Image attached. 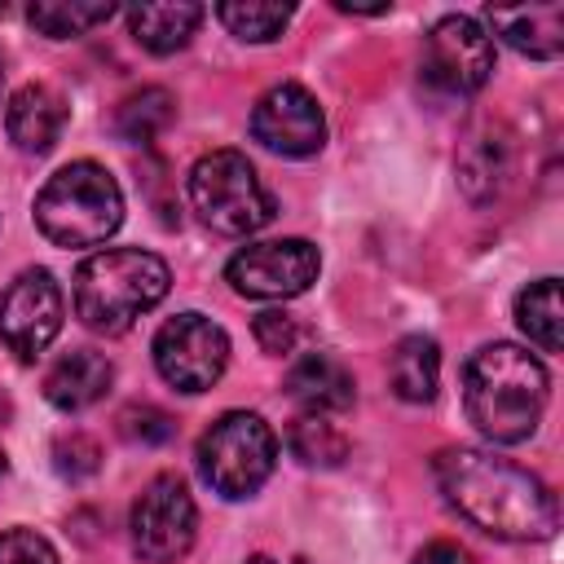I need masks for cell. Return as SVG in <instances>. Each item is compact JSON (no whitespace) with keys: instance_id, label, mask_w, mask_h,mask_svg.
<instances>
[{"instance_id":"obj_13","label":"cell","mask_w":564,"mask_h":564,"mask_svg":"<svg viewBox=\"0 0 564 564\" xmlns=\"http://www.w3.org/2000/svg\"><path fill=\"white\" fill-rule=\"evenodd\" d=\"M66 97L48 84H22L13 97H9V110H4V132L13 141V150L22 154H48L66 128Z\"/></svg>"},{"instance_id":"obj_21","label":"cell","mask_w":564,"mask_h":564,"mask_svg":"<svg viewBox=\"0 0 564 564\" xmlns=\"http://www.w3.org/2000/svg\"><path fill=\"white\" fill-rule=\"evenodd\" d=\"M172 119H176V97L167 88H141V93L119 101L115 132L123 141H154Z\"/></svg>"},{"instance_id":"obj_5","label":"cell","mask_w":564,"mask_h":564,"mask_svg":"<svg viewBox=\"0 0 564 564\" xmlns=\"http://www.w3.org/2000/svg\"><path fill=\"white\" fill-rule=\"evenodd\" d=\"M185 189H189V207L198 212V220L216 234H229V238H247L278 216L273 194L264 189V181L256 176V167L238 150L203 154L189 167Z\"/></svg>"},{"instance_id":"obj_23","label":"cell","mask_w":564,"mask_h":564,"mask_svg":"<svg viewBox=\"0 0 564 564\" xmlns=\"http://www.w3.org/2000/svg\"><path fill=\"white\" fill-rule=\"evenodd\" d=\"M291 4H269V0H229V4H216V18L225 22L229 35L247 40V44H269L286 31L291 22Z\"/></svg>"},{"instance_id":"obj_30","label":"cell","mask_w":564,"mask_h":564,"mask_svg":"<svg viewBox=\"0 0 564 564\" xmlns=\"http://www.w3.org/2000/svg\"><path fill=\"white\" fill-rule=\"evenodd\" d=\"M0 476H4V449H0Z\"/></svg>"},{"instance_id":"obj_29","label":"cell","mask_w":564,"mask_h":564,"mask_svg":"<svg viewBox=\"0 0 564 564\" xmlns=\"http://www.w3.org/2000/svg\"><path fill=\"white\" fill-rule=\"evenodd\" d=\"M410 564H471V551L458 546V542H449V538H436V542H427Z\"/></svg>"},{"instance_id":"obj_19","label":"cell","mask_w":564,"mask_h":564,"mask_svg":"<svg viewBox=\"0 0 564 564\" xmlns=\"http://www.w3.org/2000/svg\"><path fill=\"white\" fill-rule=\"evenodd\" d=\"M388 383L401 401L410 405H423L436 397V383H441V352H436V339L427 335H405L397 339V348L388 352Z\"/></svg>"},{"instance_id":"obj_6","label":"cell","mask_w":564,"mask_h":564,"mask_svg":"<svg viewBox=\"0 0 564 564\" xmlns=\"http://www.w3.org/2000/svg\"><path fill=\"white\" fill-rule=\"evenodd\" d=\"M194 458H198V476L207 480V489L238 502V498H251L273 476L278 436L260 414L229 410L198 436Z\"/></svg>"},{"instance_id":"obj_12","label":"cell","mask_w":564,"mask_h":564,"mask_svg":"<svg viewBox=\"0 0 564 564\" xmlns=\"http://www.w3.org/2000/svg\"><path fill=\"white\" fill-rule=\"evenodd\" d=\"M251 137L282 154V159H308L322 150L326 141V119H322V106L308 88L300 84H278L269 88L256 110H251Z\"/></svg>"},{"instance_id":"obj_28","label":"cell","mask_w":564,"mask_h":564,"mask_svg":"<svg viewBox=\"0 0 564 564\" xmlns=\"http://www.w3.org/2000/svg\"><path fill=\"white\" fill-rule=\"evenodd\" d=\"M97 445L88 441V436H70V441H57V471L62 476H70V480H79V476H88V471H97Z\"/></svg>"},{"instance_id":"obj_17","label":"cell","mask_w":564,"mask_h":564,"mask_svg":"<svg viewBox=\"0 0 564 564\" xmlns=\"http://www.w3.org/2000/svg\"><path fill=\"white\" fill-rule=\"evenodd\" d=\"M203 22V4H189V0H163V4H137L128 9V31L132 40L154 53V57H167L176 48L189 44V35L198 31Z\"/></svg>"},{"instance_id":"obj_16","label":"cell","mask_w":564,"mask_h":564,"mask_svg":"<svg viewBox=\"0 0 564 564\" xmlns=\"http://www.w3.org/2000/svg\"><path fill=\"white\" fill-rule=\"evenodd\" d=\"M286 392L304 405V414H339L352 405V375L330 352H304L286 370Z\"/></svg>"},{"instance_id":"obj_14","label":"cell","mask_w":564,"mask_h":564,"mask_svg":"<svg viewBox=\"0 0 564 564\" xmlns=\"http://www.w3.org/2000/svg\"><path fill=\"white\" fill-rule=\"evenodd\" d=\"M110 379H115V366H110L97 348H70V352H62V357L48 366V375H44V397H48V405H57L62 414H79V410H88V405H97V401L106 397Z\"/></svg>"},{"instance_id":"obj_27","label":"cell","mask_w":564,"mask_h":564,"mask_svg":"<svg viewBox=\"0 0 564 564\" xmlns=\"http://www.w3.org/2000/svg\"><path fill=\"white\" fill-rule=\"evenodd\" d=\"M251 330H256V344H260L264 352H273V357H286V352H295V344H300V322H295L291 313H282V308L260 313V317L251 322Z\"/></svg>"},{"instance_id":"obj_11","label":"cell","mask_w":564,"mask_h":564,"mask_svg":"<svg viewBox=\"0 0 564 564\" xmlns=\"http://www.w3.org/2000/svg\"><path fill=\"white\" fill-rule=\"evenodd\" d=\"M62 286L48 269H26L9 282V291L0 295V344L22 357L35 361L62 330Z\"/></svg>"},{"instance_id":"obj_20","label":"cell","mask_w":564,"mask_h":564,"mask_svg":"<svg viewBox=\"0 0 564 564\" xmlns=\"http://www.w3.org/2000/svg\"><path fill=\"white\" fill-rule=\"evenodd\" d=\"M516 322L542 352H560L564 344V308H560V278H538L516 295Z\"/></svg>"},{"instance_id":"obj_15","label":"cell","mask_w":564,"mask_h":564,"mask_svg":"<svg viewBox=\"0 0 564 564\" xmlns=\"http://www.w3.org/2000/svg\"><path fill=\"white\" fill-rule=\"evenodd\" d=\"M485 22L502 44L533 62H555L564 53V9L560 4H529V9H489Z\"/></svg>"},{"instance_id":"obj_10","label":"cell","mask_w":564,"mask_h":564,"mask_svg":"<svg viewBox=\"0 0 564 564\" xmlns=\"http://www.w3.org/2000/svg\"><path fill=\"white\" fill-rule=\"evenodd\" d=\"M154 366L176 392H207L229 366V335L203 313H176L154 335Z\"/></svg>"},{"instance_id":"obj_8","label":"cell","mask_w":564,"mask_h":564,"mask_svg":"<svg viewBox=\"0 0 564 564\" xmlns=\"http://www.w3.org/2000/svg\"><path fill=\"white\" fill-rule=\"evenodd\" d=\"M423 79L445 97H471L494 75V40L467 13H445L423 40Z\"/></svg>"},{"instance_id":"obj_25","label":"cell","mask_w":564,"mask_h":564,"mask_svg":"<svg viewBox=\"0 0 564 564\" xmlns=\"http://www.w3.org/2000/svg\"><path fill=\"white\" fill-rule=\"evenodd\" d=\"M119 436L132 441V445H163V441L176 436V423L159 405H128L119 414Z\"/></svg>"},{"instance_id":"obj_2","label":"cell","mask_w":564,"mask_h":564,"mask_svg":"<svg viewBox=\"0 0 564 564\" xmlns=\"http://www.w3.org/2000/svg\"><path fill=\"white\" fill-rule=\"evenodd\" d=\"M546 370L516 344H485L463 370V410L494 445H520L538 432L546 410Z\"/></svg>"},{"instance_id":"obj_24","label":"cell","mask_w":564,"mask_h":564,"mask_svg":"<svg viewBox=\"0 0 564 564\" xmlns=\"http://www.w3.org/2000/svg\"><path fill=\"white\" fill-rule=\"evenodd\" d=\"M286 445L304 467H339L348 454V436L326 414H300L286 432Z\"/></svg>"},{"instance_id":"obj_26","label":"cell","mask_w":564,"mask_h":564,"mask_svg":"<svg viewBox=\"0 0 564 564\" xmlns=\"http://www.w3.org/2000/svg\"><path fill=\"white\" fill-rule=\"evenodd\" d=\"M0 564H57V551L35 529H4L0 533Z\"/></svg>"},{"instance_id":"obj_1","label":"cell","mask_w":564,"mask_h":564,"mask_svg":"<svg viewBox=\"0 0 564 564\" xmlns=\"http://www.w3.org/2000/svg\"><path fill=\"white\" fill-rule=\"evenodd\" d=\"M436 485L445 502L476 529L502 538V542H542L560 524L555 494L524 467L494 458L485 449H441L436 463Z\"/></svg>"},{"instance_id":"obj_9","label":"cell","mask_w":564,"mask_h":564,"mask_svg":"<svg viewBox=\"0 0 564 564\" xmlns=\"http://www.w3.org/2000/svg\"><path fill=\"white\" fill-rule=\"evenodd\" d=\"M322 273V256L304 238H269L247 242L229 256L225 282L247 300H291L304 295Z\"/></svg>"},{"instance_id":"obj_4","label":"cell","mask_w":564,"mask_h":564,"mask_svg":"<svg viewBox=\"0 0 564 564\" xmlns=\"http://www.w3.org/2000/svg\"><path fill=\"white\" fill-rule=\"evenodd\" d=\"M35 225L53 247L79 251L106 242L123 225L119 181L93 159H75L57 167L35 194Z\"/></svg>"},{"instance_id":"obj_3","label":"cell","mask_w":564,"mask_h":564,"mask_svg":"<svg viewBox=\"0 0 564 564\" xmlns=\"http://www.w3.org/2000/svg\"><path fill=\"white\" fill-rule=\"evenodd\" d=\"M172 286L163 256L141 247H106L75 269V317L97 335H123Z\"/></svg>"},{"instance_id":"obj_22","label":"cell","mask_w":564,"mask_h":564,"mask_svg":"<svg viewBox=\"0 0 564 564\" xmlns=\"http://www.w3.org/2000/svg\"><path fill=\"white\" fill-rule=\"evenodd\" d=\"M115 13V4H106V0H97V4H84V0H40V4H31L26 9V22L40 31V35H48V40H75V35H84V31H93L97 22H106Z\"/></svg>"},{"instance_id":"obj_7","label":"cell","mask_w":564,"mask_h":564,"mask_svg":"<svg viewBox=\"0 0 564 564\" xmlns=\"http://www.w3.org/2000/svg\"><path fill=\"white\" fill-rule=\"evenodd\" d=\"M128 529H132V551L145 564H176L194 546V529H198V507L185 480L176 471L154 476L137 494Z\"/></svg>"},{"instance_id":"obj_18","label":"cell","mask_w":564,"mask_h":564,"mask_svg":"<svg viewBox=\"0 0 564 564\" xmlns=\"http://www.w3.org/2000/svg\"><path fill=\"white\" fill-rule=\"evenodd\" d=\"M507 172H511V145L507 137H498L494 128L485 132H471L458 150V185L471 203H489L502 194L507 185Z\"/></svg>"}]
</instances>
